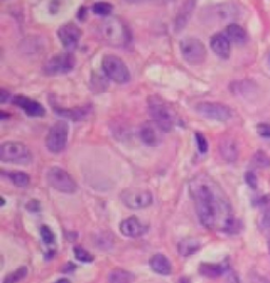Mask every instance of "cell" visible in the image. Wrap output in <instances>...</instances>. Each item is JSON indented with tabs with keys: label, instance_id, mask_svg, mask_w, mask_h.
Segmentation results:
<instances>
[{
	"label": "cell",
	"instance_id": "cell-9",
	"mask_svg": "<svg viewBox=\"0 0 270 283\" xmlns=\"http://www.w3.org/2000/svg\"><path fill=\"white\" fill-rule=\"evenodd\" d=\"M196 111L208 120L227 122L233 115L230 107L218 101H202L196 106Z\"/></svg>",
	"mask_w": 270,
	"mask_h": 283
},
{
	"label": "cell",
	"instance_id": "cell-37",
	"mask_svg": "<svg viewBox=\"0 0 270 283\" xmlns=\"http://www.w3.org/2000/svg\"><path fill=\"white\" fill-rule=\"evenodd\" d=\"M178 283H191V281L188 277H182L181 279H179Z\"/></svg>",
	"mask_w": 270,
	"mask_h": 283
},
{
	"label": "cell",
	"instance_id": "cell-33",
	"mask_svg": "<svg viewBox=\"0 0 270 283\" xmlns=\"http://www.w3.org/2000/svg\"><path fill=\"white\" fill-rule=\"evenodd\" d=\"M258 135L265 139H270V124L268 123H259L257 125Z\"/></svg>",
	"mask_w": 270,
	"mask_h": 283
},
{
	"label": "cell",
	"instance_id": "cell-36",
	"mask_svg": "<svg viewBox=\"0 0 270 283\" xmlns=\"http://www.w3.org/2000/svg\"><path fill=\"white\" fill-rule=\"evenodd\" d=\"M11 94L9 93V91H6L5 89H2V91H0V102L5 104L7 100H9L11 97Z\"/></svg>",
	"mask_w": 270,
	"mask_h": 283
},
{
	"label": "cell",
	"instance_id": "cell-27",
	"mask_svg": "<svg viewBox=\"0 0 270 283\" xmlns=\"http://www.w3.org/2000/svg\"><path fill=\"white\" fill-rule=\"evenodd\" d=\"M254 165L262 169H267L270 167V158L263 150H258L253 156Z\"/></svg>",
	"mask_w": 270,
	"mask_h": 283
},
{
	"label": "cell",
	"instance_id": "cell-18",
	"mask_svg": "<svg viewBox=\"0 0 270 283\" xmlns=\"http://www.w3.org/2000/svg\"><path fill=\"white\" fill-rule=\"evenodd\" d=\"M149 265L156 274L168 276L172 273V265L169 259L163 254H155L149 261Z\"/></svg>",
	"mask_w": 270,
	"mask_h": 283
},
{
	"label": "cell",
	"instance_id": "cell-2",
	"mask_svg": "<svg viewBox=\"0 0 270 283\" xmlns=\"http://www.w3.org/2000/svg\"><path fill=\"white\" fill-rule=\"evenodd\" d=\"M101 39L113 47L128 46L132 39V34L128 25L117 17L104 19L99 28Z\"/></svg>",
	"mask_w": 270,
	"mask_h": 283
},
{
	"label": "cell",
	"instance_id": "cell-23",
	"mask_svg": "<svg viewBox=\"0 0 270 283\" xmlns=\"http://www.w3.org/2000/svg\"><path fill=\"white\" fill-rule=\"evenodd\" d=\"M133 274L123 269H114L108 275V283H132Z\"/></svg>",
	"mask_w": 270,
	"mask_h": 283
},
{
	"label": "cell",
	"instance_id": "cell-15",
	"mask_svg": "<svg viewBox=\"0 0 270 283\" xmlns=\"http://www.w3.org/2000/svg\"><path fill=\"white\" fill-rule=\"evenodd\" d=\"M147 226L137 217H129L123 220L119 224V230L121 233L129 238H138L147 233Z\"/></svg>",
	"mask_w": 270,
	"mask_h": 283
},
{
	"label": "cell",
	"instance_id": "cell-28",
	"mask_svg": "<svg viewBox=\"0 0 270 283\" xmlns=\"http://www.w3.org/2000/svg\"><path fill=\"white\" fill-rule=\"evenodd\" d=\"M92 11L96 15H101V16H107V15L112 13L113 6L111 4H109V3H104V2L95 3L93 5V7H92Z\"/></svg>",
	"mask_w": 270,
	"mask_h": 283
},
{
	"label": "cell",
	"instance_id": "cell-41",
	"mask_svg": "<svg viewBox=\"0 0 270 283\" xmlns=\"http://www.w3.org/2000/svg\"><path fill=\"white\" fill-rule=\"evenodd\" d=\"M269 63H270V55H269Z\"/></svg>",
	"mask_w": 270,
	"mask_h": 283
},
{
	"label": "cell",
	"instance_id": "cell-12",
	"mask_svg": "<svg viewBox=\"0 0 270 283\" xmlns=\"http://www.w3.org/2000/svg\"><path fill=\"white\" fill-rule=\"evenodd\" d=\"M82 34L79 27L72 22L65 23L57 30V37L67 52H72L77 49L82 39Z\"/></svg>",
	"mask_w": 270,
	"mask_h": 283
},
{
	"label": "cell",
	"instance_id": "cell-21",
	"mask_svg": "<svg viewBox=\"0 0 270 283\" xmlns=\"http://www.w3.org/2000/svg\"><path fill=\"white\" fill-rule=\"evenodd\" d=\"M226 36L235 43H244L247 40L246 30L237 23H229L226 27Z\"/></svg>",
	"mask_w": 270,
	"mask_h": 283
},
{
	"label": "cell",
	"instance_id": "cell-38",
	"mask_svg": "<svg viewBox=\"0 0 270 283\" xmlns=\"http://www.w3.org/2000/svg\"><path fill=\"white\" fill-rule=\"evenodd\" d=\"M55 283H71V282H70V280H68L67 278H62V279L57 280Z\"/></svg>",
	"mask_w": 270,
	"mask_h": 283
},
{
	"label": "cell",
	"instance_id": "cell-1",
	"mask_svg": "<svg viewBox=\"0 0 270 283\" xmlns=\"http://www.w3.org/2000/svg\"><path fill=\"white\" fill-rule=\"evenodd\" d=\"M189 190L202 225L225 233L237 231V221L214 181L204 173L198 174L191 180Z\"/></svg>",
	"mask_w": 270,
	"mask_h": 283
},
{
	"label": "cell",
	"instance_id": "cell-13",
	"mask_svg": "<svg viewBox=\"0 0 270 283\" xmlns=\"http://www.w3.org/2000/svg\"><path fill=\"white\" fill-rule=\"evenodd\" d=\"M12 102L20 108L30 117H42L46 115V108L39 101L24 95H16L12 97Z\"/></svg>",
	"mask_w": 270,
	"mask_h": 283
},
{
	"label": "cell",
	"instance_id": "cell-29",
	"mask_svg": "<svg viewBox=\"0 0 270 283\" xmlns=\"http://www.w3.org/2000/svg\"><path fill=\"white\" fill-rule=\"evenodd\" d=\"M74 255L76 259L80 262H92L94 260V257L90 254L88 250L83 248L82 246H75L74 247Z\"/></svg>",
	"mask_w": 270,
	"mask_h": 283
},
{
	"label": "cell",
	"instance_id": "cell-19",
	"mask_svg": "<svg viewBox=\"0 0 270 283\" xmlns=\"http://www.w3.org/2000/svg\"><path fill=\"white\" fill-rule=\"evenodd\" d=\"M194 8H196V2H187L184 4L181 10H179L175 19V30L177 32L182 31V30L187 25Z\"/></svg>",
	"mask_w": 270,
	"mask_h": 283
},
{
	"label": "cell",
	"instance_id": "cell-34",
	"mask_svg": "<svg viewBox=\"0 0 270 283\" xmlns=\"http://www.w3.org/2000/svg\"><path fill=\"white\" fill-rule=\"evenodd\" d=\"M261 225L264 228H270V205H266L265 211L261 217Z\"/></svg>",
	"mask_w": 270,
	"mask_h": 283
},
{
	"label": "cell",
	"instance_id": "cell-10",
	"mask_svg": "<svg viewBox=\"0 0 270 283\" xmlns=\"http://www.w3.org/2000/svg\"><path fill=\"white\" fill-rule=\"evenodd\" d=\"M121 200L130 210H143L153 203V195L148 189L127 188L122 191Z\"/></svg>",
	"mask_w": 270,
	"mask_h": 283
},
{
	"label": "cell",
	"instance_id": "cell-11",
	"mask_svg": "<svg viewBox=\"0 0 270 283\" xmlns=\"http://www.w3.org/2000/svg\"><path fill=\"white\" fill-rule=\"evenodd\" d=\"M48 184L54 189L65 192L73 193L77 189V184L74 178L66 170L59 167H51L47 172Z\"/></svg>",
	"mask_w": 270,
	"mask_h": 283
},
{
	"label": "cell",
	"instance_id": "cell-30",
	"mask_svg": "<svg viewBox=\"0 0 270 283\" xmlns=\"http://www.w3.org/2000/svg\"><path fill=\"white\" fill-rule=\"evenodd\" d=\"M40 236H41L42 241L46 244H52L55 241V235H54L53 230L47 225L41 226Z\"/></svg>",
	"mask_w": 270,
	"mask_h": 283
},
{
	"label": "cell",
	"instance_id": "cell-16",
	"mask_svg": "<svg viewBox=\"0 0 270 283\" xmlns=\"http://www.w3.org/2000/svg\"><path fill=\"white\" fill-rule=\"evenodd\" d=\"M210 47L212 51L220 57L227 59L231 52V46L229 38L222 33H218L213 35L210 39Z\"/></svg>",
	"mask_w": 270,
	"mask_h": 283
},
{
	"label": "cell",
	"instance_id": "cell-31",
	"mask_svg": "<svg viewBox=\"0 0 270 283\" xmlns=\"http://www.w3.org/2000/svg\"><path fill=\"white\" fill-rule=\"evenodd\" d=\"M196 142L199 148V151L201 153H206L208 151V148H209V144L208 141L206 139V137L203 135V133L197 132L196 133Z\"/></svg>",
	"mask_w": 270,
	"mask_h": 283
},
{
	"label": "cell",
	"instance_id": "cell-35",
	"mask_svg": "<svg viewBox=\"0 0 270 283\" xmlns=\"http://www.w3.org/2000/svg\"><path fill=\"white\" fill-rule=\"evenodd\" d=\"M26 210L30 211V212H32V213H36L40 210V205H39V202L36 201V200H32V201H30L28 204H26Z\"/></svg>",
	"mask_w": 270,
	"mask_h": 283
},
{
	"label": "cell",
	"instance_id": "cell-32",
	"mask_svg": "<svg viewBox=\"0 0 270 283\" xmlns=\"http://www.w3.org/2000/svg\"><path fill=\"white\" fill-rule=\"evenodd\" d=\"M246 184L251 189H257L258 188V176L253 171H247L244 175Z\"/></svg>",
	"mask_w": 270,
	"mask_h": 283
},
{
	"label": "cell",
	"instance_id": "cell-6",
	"mask_svg": "<svg viewBox=\"0 0 270 283\" xmlns=\"http://www.w3.org/2000/svg\"><path fill=\"white\" fill-rule=\"evenodd\" d=\"M76 65V58L72 52H63L54 55L42 67L43 73L48 76H57L70 73Z\"/></svg>",
	"mask_w": 270,
	"mask_h": 283
},
{
	"label": "cell",
	"instance_id": "cell-5",
	"mask_svg": "<svg viewBox=\"0 0 270 283\" xmlns=\"http://www.w3.org/2000/svg\"><path fill=\"white\" fill-rule=\"evenodd\" d=\"M179 51L185 61L192 66L204 64L208 55L205 44L194 37H186L179 41Z\"/></svg>",
	"mask_w": 270,
	"mask_h": 283
},
{
	"label": "cell",
	"instance_id": "cell-26",
	"mask_svg": "<svg viewBox=\"0 0 270 283\" xmlns=\"http://www.w3.org/2000/svg\"><path fill=\"white\" fill-rule=\"evenodd\" d=\"M28 275V269L25 266H21L19 269L8 274L4 279V283H18Z\"/></svg>",
	"mask_w": 270,
	"mask_h": 283
},
{
	"label": "cell",
	"instance_id": "cell-17",
	"mask_svg": "<svg viewBox=\"0 0 270 283\" xmlns=\"http://www.w3.org/2000/svg\"><path fill=\"white\" fill-rule=\"evenodd\" d=\"M55 112L57 115L63 116L68 120L74 121V122H79L84 121L91 113V107L85 106V107H77V108H72V109H66V108H57L54 107Z\"/></svg>",
	"mask_w": 270,
	"mask_h": 283
},
{
	"label": "cell",
	"instance_id": "cell-39",
	"mask_svg": "<svg viewBox=\"0 0 270 283\" xmlns=\"http://www.w3.org/2000/svg\"><path fill=\"white\" fill-rule=\"evenodd\" d=\"M0 200H2V207H4L5 206V204H6V201H5V198H0Z\"/></svg>",
	"mask_w": 270,
	"mask_h": 283
},
{
	"label": "cell",
	"instance_id": "cell-3",
	"mask_svg": "<svg viewBox=\"0 0 270 283\" xmlns=\"http://www.w3.org/2000/svg\"><path fill=\"white\" fill-rule=\"evenodd\" d=\"M148 111L152 122L161 130L163 133L171 132L175 127V113L172 108L157 95L148 97Z\"/></svg>",
	"mask_w": 270,
	"mask_h": 283
},
{
	"label": "cell",
	"instance_id": "cell-4",
	"mask_svg": "<svg viewBox=\"0 0 270 283\" xmlns=\"http://www.w3.org/2000/svg\"><path fill=\"white\" fill-rule=\"evenodd\" d=\"M101 69L109 80L117 84H125L131 80L128 66L121 57L114 54H107L102 57Z\"/></svg>",
	"mask_w": 270,
	"mask_h": 283
},
{
	"label": "cell",
	"instance_id": "cell-8",
	"mask_svg": "<svg viewBox=\"0 0 270 283\" xmlns=\"http://www.w3.org/2000/svg\"><path fill=\"white\" fill-rule=\"evenodd\" d=\"M70 126L66 121H57L46 137V146L52 153H61L67 146Z\"/></svg>",
	"mask_w": 270,
	"mask_h": 283
},
{
	"label": "cell",
	"instance_id": "cell-7",
	"mask_svg": "<svg viewBox=\"0 0 270 283\" xmlns=\"http://www.w3.org/2000/svg\"><path fill=\"white\" fill-rule=\"evenodd\" d=\"M32 156L28 146L20 142H6L0 146V160L5 163L28 164Z\"/></svg>",
	"mask_w": 270,
	"mask_h": 283
},
{
	"label": "cell",
	"instance_id": "cell-20",
	"mask_svg": "<svg viewBox=\"0 0 270 283\" xmlns=\"http://www.w3.org/2000/svg\"><path fill=\"white\" fill-rule=\"evenodd\" d=\"M219 150L224 160L227 162H234L238 157V149L234 141L230 139L222 140L219 145Z\"/></svg>",
	"mask_w": 270,
	"mask_h": 283
},
{
	"label": "cell",
	"instance_id": "cell-22",
	"mask_svg": "<svg viewBox=\"0 0 270 283\" xmlns=\"http://www.w3.org/2000/svg\"><path fill=\"white\" fill-rule=\"evenodd\" d=\"M200 248V243L198 240L193 239V238H186L182 240L177 245L178 252L183 257H188L193 255L194 252H197Z\"/></svg>",
	"mask_w": 270,
	"mask_h": 283
},
{
	"label": "cell",
	"instance_id": "cell-14",
	"mask_svg": "<svg viewBox=\"0 0 270 283\" xmlns=\"http://www.w3.org/2000/svg\"><path fill=\"white\" fill-rule=\"evenodd\" d=\"M161 130L153 122H146L141 127L140 137L148 147H157L161 143Z\"/></svg>",
	"mask_w": 270,
	"mask_h": 283
},
{
	"label": "cell",
	"instance_id": "cell-24",
	"mask_svg": "<svg viewBox=\"0 0 270 283\" xmlns=\"http://www.w3.org/2000/svg\"><path fill=\"white\" fill-rule=\"evenodd\" d=\"M200 273L208 278H218L223 275L224 267L221 264L203 263L200 266Z\"/></svg>",
	"mask_w": 270,
	"mask_h": 283
},
{
	"label": "cell",
	"instance_id": "cell-25",
	"mask_svg": "<svg viewBox=\"0 0 270 283\" xmlns=\"http://www.w3.org/2000/svg\"><path fill=\"white\" fill-rule=\"evenodd\" d=\"M8 175L12 183L17 187H26L30 184V175L23 171H12Z\"/></svg>",
	"mask_w": 270,
	"mask_h": 283
},
{
	"label": "cell",
	"instance_id": "cell-40",
	"mask_svg": "<svg viewBox=\"0 0 270 283\" xmlns=\"http://www.w3.org/2000/svg\"><path fill=\"white\" fill-rule=\"evenodd\" d=\"M268 248H269V252H270V236L268 238Z\"/></svg>",
	"mask_w": 270,
	"mask_h": 283
}]
</instances>
